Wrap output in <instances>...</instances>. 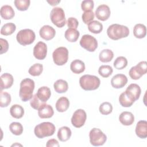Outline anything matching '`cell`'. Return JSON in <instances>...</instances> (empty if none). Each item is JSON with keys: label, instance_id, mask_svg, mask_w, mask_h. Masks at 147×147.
Returning a JSON list of instances; mask_svg holds the SVG:
<instances>
[{"label": "cell", "instance_id": "6da1fadb", "mask_svg": "<svg viewBox=\"0 0 147 147\" xmlns=\"http://www.w3.org/2000/svg\"><path fill=\"white\" fill-rule=\"evenodd\" d=\"M34 89V82L31 79L25 78L20 83L19 96L23 102H26L32 99Z\"/></svg>", "mask_w": 147, "mask_h": 147}, {"label": "cell", "instance_id": "7a4b0ae2", "mask_svg": "<svg viewBox=\"0 0 147 147\" xmlns=\"http://www.w3.org/2000/svg\"><path fill=\"white\" fill-rule=\"evenodd\" d=\"M107 34L110 38L118 40L127 37L129 34V29L126 26L114 24L108 27Z\"/></svg>", "mask_w": 147, "mask_h": 147}, {"label": "cell", "instance_id": "3957f363", "mask_svg": "<svg viewBox=\"0 0 147 147\" xmlns=\"http://www.w3.org/2000/svg\"><path fill=\"white\" fill-rule=\"evenodd\" d=\"M79 84L83 90L91 91L98 88L100 84V81L99 78L96 76L84 75L80 78Z\"/></svg>", "mask_w": 147, "mask_h": 147}, {"label": "cell", "instance_id": "277c9868", "mask_svg": "<svg viewBox=\"0 0 147 147\" xmlns=\"http://www.w3.org/2000/svg\"><path fill=\"white\" fill-rule=\"evenodd\" d=\"M55 130L56 128L54 124L49 122H44L35 126L34 133L37 138H43L53 135Z\"/></svg>", "mask_w": 147, "mask_h": 147}, {"label": "cell", "instance_id": "5b68a950", "mask_svg": "<svg viewBox=\"0 0 147 147\" xmlns=\"http://www.w3.org/2000/svg\"><path fill=\"white\" fill-rule=\"evenodd\" d=\"M36 38V35L33 30L30 29H25L20 30L16 36V39L18 42L25 46L32 44Z\"/></svg>", "mask_w": 147, "mask_h": 147}, {"label": "cell", "instance_id": "8992f818", "mask_svg": "<svg viewBox=\"0 0 147 147\" xmlns=\"http://www.w3.org/2000/svg\"><path fill=\"white\" fill-rule=\"evenodd\" d=\"M50 18L52 22L58 28H62L66 24L64 11L62 8L59 7H56L52 9Z\"/></svg>", "mask_w": 147, "mask_h": 147}, {"label": "cell", "instance_id": "52a82bcc", "mask_svg": "<svg viewBox=\"0 0 147 147\" xmlns=\"http://www.w3.org/2000/svg\"><path fill=\"white\" fill-rule=\"evenodd\" d=\"M89 138L90 144L95 146L103 145L107 140L106 134L98 128H93L90 130Z\"/></svg>", "mask_w": 147, "mask_h": 147}, {"label": "cell", "instance_id": "ba28073f", "mask_svg": "<svg viewBox=\"0 0 147 147\" xmlns=\"http://www.w3.org/2000/svg\"><path fill=\"white\" fill-rule=\"evenodd\" d=\"M53 62L57 65H63L68 59V50L67 48L60 47L57 48L52 53Z\"/></svg>", "mask_w": 147, "mask_h": 147}, {"label": "cell", "instance_id": "9c48e42d", "mask_svg": "<svg viewBox=\"0 0 147 147\" xmlns=\"http://www.w3.org/2000/svg\"><path fill=\"white\" fill-rule=\"evenodd\" d=\"M80 45L87 51L94 52L98 47V41L94 37L90 34H84L80 40Z\"/></svg>", "mask_w": 147, "mask_h": 147}, {"label": "cell", "instance_id": "30bf717a", "mask_svg": "<svg viewBox=\"0 0 147 147\" xmlns=\"http://www.w3.org/2000/svg\"><path fill=\"white\" fill-rule=\"evenodd\" d=\"M86 119L87 114L86 111L83 109H78L72 115L71 123L74 127L79 128L84 125Z\"/></svg>", "mask_w": 147, "mask_h": 147}, {"label": "cell", "instance_id": "8fae6325", "mask_svg": "<svg viewBox=\"0 0 147 147\" xmlns=\"http://www.w3.org/2000/svg\"><path fill=\"white\" fill-rule=\"evenodd\" d=\"M47 54V46L42 41L38 42L33 48V56L37 60H43Z\"/></svg>", "mask_w": 147, "mask_h": 147}, {"label": "cell", "instance_id": "7c38bea8", "mask_svg": "<svg viewBox=\"0 0 147 147\" xmlns=\"http://www.w3.org/2000/svg\"><path fill=\"white\" fill-rule=\"evenodd\" d=\"M95 14L96 18L100 21H105L110 16L111 11L110 7L107 5L103 4L98 6Z\"/></svg>", "mask_w": 147, "mask_h": 147}, {"label": "cell", "instance_id": "4fadbf2b", "mask_svg": "<svg viewBox=\"0 0 147 147\" xmlns=\"http://www.w3.org/2000/svg\"><path fill=\"white\" fill-rule=\"evenodd\" d=\"M136 101L134 96L127 91H125L121 94L119 97L120 105L124 107H129L132 106Z\"/></svg>", "mask_w": 147, "mask_h": 147}, {"label": "cell", "instance_id": "5bb4252c", "mask_svg": "<svg viewBox=\"0 0 147 147\" xmlns=\"http://www.w3.org/2000/svg\"><path fill=\"white\" fill-rule=\"evenodd\" d=\"M39 34L42 38L49 41L54 38L56 34V31L53 27L46 25L41 28L39 31Z\"/></svg>", "mask_w": 147, "mask_h": 147}, {"label": "cell", "instance_id": "9a60e30c", "mask_svg": "<svg viewBox=\"0 0 147 147\" xmlns=\"http://www.w3.org/2000/svg\"><path fill=\"white\" fill-rule=\"evenodd\" d=\"M127 83V78L126 75L118 74L114 75L111 80V84L115 88H121Z\"/></svg>", "mask_w": 147, "mask_h": 147}, {"label": "cell", "instance_id": "2e32d148", "mask_svg": "<svg viewBox=\"0 0 147 147\" xmlns=\"http://www.w3.org/2000/svg\"><path fill=\"white\" fill-rule=\"evenodd\" d=\"M54 114V111L52 107L46 103H42L38 109V115L40 118H51Z\"/></svg>", "mask_w": 147, "mask_h": 147}, {"label": "cell", "instance_id": "e0dca14e", "mask_svg": "<svg viewBox=\"0 0 147 147\" xmlns=\"http://www.w3.org/2000/svg\"><path fill=\"white\" fill-rule=\"evenodd\" d=\"M135 131L139 138H146L147 137V122L145 120L138 121L136 125Z\"/></svg>", "mask_w": 147, "mask_h": 147}, {"label": "cell", "instance_id": "ac0fdd59", "mask_svg": "<svg viewBox=\"0 0 147 147\" xmlns=\"http://www.w3.org/2000/svg\"><path fill=\"white\" fill-rule=\"evenodd\" d=\"M1 91L11 87L14 82L13 76L9 73H4L1 76Z\"/></svg>", "mask_w": 147, "mask_h": 147}, {"label": "cell", "instance_id": "d6986e66", "mask_svg": "<svg viewBox=\"0 0 147 147\" xmlns=\"http://www.w3.org/2000/svg\"><path fill=\"white\" fill-rule=\"evenodd\" d=\"M119 122L125 126H130L134 122V115L129 111H123L119 116Z\"/></svg>", "mask_w": 147, "mask_h": 147}, {"label": "cell", "instance_id": "ffe728a7", "mask_svg": "<svg viewBox=\"0 0 147 147\" xmlns=\"http://www.w3.org/2000/svg\"><path fill=\"white\" fill-rule=\"evenodd\" d=\"M36 94L38 98L42 103H45L51 97V91L49 87L47 86H42L38 89Z\"/></svg>", "mask_w": 147, "mask_h": 147}, {"label": "cell", "instance_id": "44dd1931", "mask_svg": "<svg viewBox=\"0 0 147 147\" xmlns=\"http://www.w3.org/2000/svg\"><path fill=\"white\" fill-rule=\"evenodd\" d=\"M70 69L74 74H79L85 70V64L83 61L76 59L71 62L70 64Z\"/></svg>", "mask_w": 147, "mask_h": 147}, {"label": "cell", "instance_id": "7402d4cb", "mask_svg": "<svg viewBox=\"0 0 147 147\" xmlns=\"http://www.w3.org/2000/svg\"><path fill=\"white\" fill-rule=\"evenodd\" d=\"M56 109L57 111L63 113L67 110L69 106V101L68 99L65 96L60 97L56 101Z\"/></svg>", "mask_w": 147, "mask_h": 147}, {"label": "cell", "instance_id": "603a6c76", "mask_svg": "<svg viewBox=\"0 0 147 147\" xmlns=\"http://www.w3.org/2000/svg\"><path fill=\"white\" fill-rule=\"evenodd\" d=\"M71 134V130L68 127L63 126L59 129L57 136L60 141L65 142L70 138Z\"/></svg>", "mask_w": 147, "mask_h": 147}, {"label": "cell", "instance_id": "cb8c5ba5", "mask_svg": "<svg viewBox=\"0 0 147 147\" xmlns=\"http://www.w3.org/2000/svg\"><path fill=\"white\" fill-rule=\"evenodd\" d=\"M1 16L4 20H10L15 15L14 11L10 5H3L1 8Z\"/></svg>", "mask_w": 147, "mask_h": 147}, {"label": "cell", "instance_id": "d4e9b609", "mask_svg": "<svg viewBox=\"0 0 147 147\" xmlns=\"http://www.w3.org/2000/svg\"><path fill=\"white\" fill-rule=\"evenodd\" d=\"M133 34L137 38H144L146 34V26L142 24H137L133 28Z\"/></svg>", "mask_w": 147, "mask_h": 147}, {"label": "cell", "instance_id": "484cf974", "mask_svg": "<svg viewBox=\"0 0 147 147\" xmlns=\"http://www.w3.org/2000/svg\"><path fill=\"white\" fill-rule=\"evenodd\" d=\"M79 32L76 29L72 28H68L67 29L64 34L65 38L71 42H76L79 37Z\"/></svg>", "mask_w": 147, "mask_h": 147}, {"label": "cell", "instance_id": "4316f807", "mask_svg": "<svg viewBox=\"0 0 147 147\" xmlns=\"http://www.w3.org/2000/svg\"><path fill=\"white\" fill-rule=\"evenodd\" d=\"M10 113L12 117L20 119L22 118L24 114V108L19 105H13L10 109Z\"/></svg>", "mask_w": 147, "mask_h": 147}, {"label": "cell", "instance_id": "83f0119b", "mask_svg": "<svg viewBox=\"0 0 147 147\" xmlns=\"http://www.w3.org/2000/svg\"><path fill=\"white\" fill-rule=\"evenodd\" d=\"M53 87L56 92L64 93L68 90V84L67 81L63 79H59L54 83Z\"/></svg>", "mask_w": 147, "mask_h": 147}, {"label": "cell", "instance_id": "f1b7e54d", "mask_svg": "<svg viewBox=\"0 0 147 147\" xmlns=\"http://www.w3.org/2000/svg\"><path fill=\"white\" fill-rule=\"evenodd\" d=\"M114 57L113 51L109 49H105L101 51L99 55V60L102 63H108L111 61Z\"/></svg>", "mask_w": 147, "mask_h": 147}, {"label": "cell", "instance_id": "f546056e", "mask_svg": "<svg viewBox=\"0 0 147 147\" xmlns=\"http://www.w3.org/2000/svg\"><path fill=\"white\" fill-rule=\"evenodd\" d=\"M126 90L129 91L134 96L136 100H137L139 99L140 95H141V90L140 87L138 84H137L136 83L130 84L127 87Z\"/></svg>", "mask_w": 147, "mask_h": 147}, {"label": "cell", "instance_id": "4dcf8cb0", "mask_svg": "<svg viewBox=\"0 0 147 147\" xmlns=\"http://www.w3.org/2000/svg\"><path fill=\"white\" fill-rule=\"evenodd\" d=\"M88 29L91 33L99 34L103 30V25L98 21H92L88 24Z\"/></svg>", "mask_w": 147, "mask_h": 147}, {"label": "cell", "instance_id": "1f68e13d", "mask_svg": "<svg viewBox=\"0 0 147 147\" xmlns=\"http://www.w3.org/2000/svg\"><path fill=\"white\" fill-rule=\"evenodd\" d=\"M16 29V26L14 23L9 22L3 25L1 29V34L4 36H9L13 34Z\"/></svg>", "mask_w": 147, "mask_h": 147}, {"label": "cell", "instance_id": "d6a6232c", "mask_svg": "<svg viewBox=\"0 0 147 147\" xmlns=\"http://www.w3.org/2000/svg\"><path fill=\"white\" fill-rule=\"evenodd\" d=\"M9 130L12 134L16 136H20L23 132V126L21 123L14 122L10 124Z\"/></svg>", "mask_w": 147, "mask_h": 147}, {"label": "cell", "instance_id": "836d02e7", "mask_svg": "<svg viewBox=\"0 0 147 147\" xmlns=\"http://www.w3.org/2000/svg\"><path fill=\"white\" fill-rule=\"evenodd\" d=\"M42 71L43 65L40 63H36L29 68L28 72L33 76H37L41 74Z\"/></svg>", "mask_w": 147, "mask_h": 147}, {"label": "cell", "instance_id": "e575fe53", "mask_svg": "<svg viewBox=\"0 0 147 147\" xmlns=\"http://www.w3.org/2000/svg\"><path fill=\"white\" fill-rule=\"evenodd\" d=\"M11 102V96L7 92L1 91L0 92V106L6 107L9 105Z\"/></svg>", "mask_w": 147, "mask_h": 147}, {"label": "cell", "instance_id": "d590c367", "mask_svg": "<svg viewBox=\"0 0 147 147\" xmlns=\"http://www.w3.org/2000/svg\"><path fill=\"white\" fill-rule=\"evenodd\" d=\"M113 72V68L109 65H102L98 69L99 74L103 78H108Z\"/></svg>", "mask_w": 147, "mask_h": 147}, {"label": "cell", "instance_id": "8d00e7d4", "mask_svg": "<svg viewBox=\"0 0 147 147\" xmlns=\"http://www.w3.org/2000/svg\"><path fill=\"white\" fill-rule=\"evenodd\" d=\"M114 67L117 69H122L127 65V60L123 56H119L114 61Z\"/></svg>", "mask_w": 147, "mask_h": 147}, {"label": "cell", "instance_id": "74e56055", "mask_svg": "<svg viewBox=\"0 0 147 147\" xmlns=\"http://www.w3.org/2000/svg\"><path fill=\"white\" fill-rule=\"evenodd\" d=\"M15 6L20 11L26 10L30 6L29 0H16L14 1Z\"/></svg>", "mask_w": 147, "mask_h": 147}, {"label": "cell", "instance_id": "f35d334b", "mask_svg": "<svg viewBox=\"0 0 147 147\" xmlns=\"http://www.w3.org/2000/svg\"><path fill=\"white\" fill-rule=\"evenodd\" d=\"M99 110L102 115H109L113 111V106L110 103L105 102L100 105Z\"/></svg>", "mask_w": 147, "mask_h": 147}, {"label": "cell", "instance_id": "ab89813d", "mask_svg": "<svg viewBox=\"0 0 147 147\" xmlns=\"http://www.w3.org/2000/svg\"><path fill=\"white\" fill-rule=\"evenodd\" d=\"M138 74L141 77L145 75L147 71V63L145 61H142L138 63L136 66H134Z\"/></svg>", "mask_w": 147, "mask_h": 147}, {"label": "cell", "instance_id": "60d3db41", "mask_svg": "<svg viewBox=\"0 0 147 147\" xmlns=\"http://www.w3.org/2000/svg\"><path fill=\"white\" fill-rule=\"evenodd\" d=\"M94 18V13L92 10L86 11L82 14V19L85 24H88L93 21Z\"/></svg>", "mask_w": 147, "mask_h": 147}, {"label": "cell", "instance_id": "b9f144b4", "mask_svg": "<svg viewBox=\"0 0 147 147\" xmlns=\"http://www.w3.org/2000/svg\"><path fill=\"white\" fill-rule=\"evenodd\" d=\"M94 7V3L92 0H84L82 2L81 8L84 11L92 10Z\"/></svg>", "mask_w": 147, "mask_h": 147}, {"label": "cell", "instance_id": "7bdbcfd3", "mask_svg": "<svg viewBox=\"0 0 147 147\" xmlns=\"http://www.w3.org/2000/svg\"><path fill=\"white\" fill-rule=\"evenodd\" d=\"M44 103H42L37 97V94H34L33 97L32 98V99H30V106L35 109V110H38L39 109V107L41 106V105Z\"/></svg>", "mask_w": 147, "mask_h": 147}, {"label": "cell", "instance_id": "ee69618b", "mask_svg": "<svg viewBox=\"0 0 147 147\" xmlns=\"http://www.w3.org/2000/svg\"><path fill=\"white\" fill-rule=\"evenodd\" d=\"M67 26L69 28H72V29H76L78 25H79V22L77 20L76 18L74 17H69L67 20Z\"/></svg>", "mask_w": 147, "mask_h": 147}, {"label": "cell", "instance_id": "f6af8a7d", "mask_svg": "<svg viewBox=\"0 0 147 147\" xmlns=\"http://www.w3.org/2000/svg\"><path fill=\"white\" fill-rule=\"evenodd\" d=\"M0 42L1 45V49L0 53L2 55L4 53H6L9 49V44L6 40L1 38H0Z\"/></svg>", "mask_w": 147, "mask_h": 147}, {"label": "cell", "instance_id": "bcb514c9", "mask_svg": "<svg viewBox=\"0 0 147 147\" xmlns=\"http://www.w3.org/2000/svg\"><path fill=\"white\" fill-rule=\"evenodd\" d=\"M46 146H47V147H52V146H55V147L57 146V147H59L60 145H59V144L58 141L56 139L52 138V139L49 140L47 141Z\"/></svg>", "mask_w": 147, "mask_h": 147}, {"label": "cell", "instance_id": "7dc6e473", "mask_svg": "<svg viewBox=\"0 0 147 147\" xmlns=\"http://www.w3.org/2000/svg\"><path fill=\"white\" fill-rule=\"evenodd\" d=\"M47 2L51 5V6H55L57 5L60 2V1H47Z\"/></svg>", "mask_w": 147, "mask_h": 147}]
</instances>
